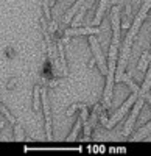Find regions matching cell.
Returning a JSON list of instances; mask_svg holds the SVG:
<instances>
[{
	"label": "cell",
	"instance_id": "9",
	"mask_svg": "<svg viewBox=\"0 0 151 156\" xmlns=\"http://www.w3.org/2000/svg\"><path fill=\"white\" fill-rule=\"evenodd\" d=\"M149 89H151V56H149V62H148V70H146V75H145V81L139 90V95L143 97L145 94L149 92Z\"/></svg>",
	"mask_w": 151,
	"mask_h": 156
},
{
	"label": "cell",
	"instance_id": "17",
	"mask_svg": "<svg viewBox=\"0 0 151 156\" xmlns=\"http://www.w3.org/2000/svg\"><path fill=\"white\" fill-rule=\"evenodd\" d=\"M16 140H19V142H22V140H25V136H23V128L19 125V123H16Z\"/></svg>",
	"mask_w": 151,
	"mask_h": 156
},
{
	"label": "cell",
	"instance_id": "20",
	"mask_svg": "<svg viewBox=\"0 0 151 156\" xmlns=\"http://www.w3.org/2000/svg\"><path fill=\"white\" fill-rule=\"evenodd\" d=\"M86 106V103H80V105H72L69 109H67V115H72L77 109H81V108H84Z\"/></svg>",
	"mask_w": 151,
	"mask_h": 156
},
{
	"label": "cell",
	"instance_id": "10",
	"mask_svg": "<svg viewBox=\"0 0 151 156\" xmlns=\"http://www.w3.org/2000/svg\"><path fill=\"white\" fill-rule=\"evenodd\" d=\"M84 2H86V0H78L77 3H73V5H72V8L67 11V14L64 16V23H69V22H72V19L75 17V14H77V12L80 11V8L84 5Z\"/></svg>",
	"mask_w": 151,
	"mask_h": 156
},
{
	"label": "cell",
	"instance_id": "21",
	"mask_svg": "<svg viewBox=\"0 0 151 156\" xmlns=\"http://www.w3.org/2000/svg\"><path fill=\"white\" fill-rule=\"evenodd\" d=\"M98 120L101 122V125H103V126H106V123H108V117H106V114H105L103 111L98 114Z\"/></svg>",
	"mask_w": 151,
	"mask_h": 156
},
{
	"label": "cell",
	"instance_id": "15",
	"mask_svg": "<svg viewBox=\"0 0 151 156\" xmlns=\"http://www.w3.org/2000/svg\"><path fill=\"white\" fill-rule=\"evenodd\" d=\"M39 94H41V87H39V84H36L34 90H33V111H39V103L42 101Z\"/></svg>",
	"mask_w": 151,
	"mask_h": 156
},
{
	"label": "cell",
	"instance_id": "14",
	"mask_svg": "<svg viewBox=\"0 0 151 156\" xmlns=\"http://www.w3.org/2000/svg\"><path fill=\"white\" fill-rule=\"evenodd\" d=\"M81 125H83V120H81V117L77 120V123H75V126H73V129H72V133L67 136V142H73V140H77V137H78V133H80V128H81Z\"/></svg>",
	"mask_w": 151,
	"mask_h": 156
},
{
	"label": "cell",
	"instance_id": "3",
	"mask_svg": "<svg viewBox=\"0 0 151 156\" xmlns=\"http://www.w3.org/2000/svg\"><path fill=\"white\" fill-rule=\"evenodd\" d=\"M137 98H139V92H134V90H132V94L129 95V98L126 100V101H125L123 103V105L120 106V109H117L114 114H112V117H111V119H108V123H106V128H114L122 119H123V115L125 114H126L131 108H132V105H134V101L137 100Z\"/></svg>",
	"mask_w": 151,
	"mask_h": 156
},
{
	"label": "cell",
	"instance_id": "8",
	"mask_svg": "<svg viewBox=\"0 0 151 156\" xmlns=\"http://www.w3.org/2000/svg\"><path fill=\"white\" fill-rule=\"evenodd\" d=\"M100 28L98 27H72L64 30L66 37H72V36H83V34H98Z\"/></svg>",
	"mask_w": 151,
	"mask_h": 156
},
{
	"label": "cell",
	"instance_id": "5",
	"mask_svg": "<svg viewBox=\"0 0 151 156\" xmlns=\"http://www.w3.org/2000/svg\"><path fill=\"white\" fill-rule=\"evenodd\" d=\"M89 42H91V45H92V51H94V56H95V61H97V64H98V67H100V70H101V73H108V66H106V61H105V56H103V51H101V48H100V45H98V41H97V37L95 36H89Z\"/></svg>",
	"mask_w": 151,
	"mask_h": 156
},
{
	"label": "cell",
	"instance_id": "2",
	"mask_svg": "<svg viewBox=\"0 0 151 156\" xmlns=\"http://www.w3.org/2000/svg\"><path fill=\"white\" fill-rule=\"evenodd\" d=\"M149 8H151V0H145L143 5H142V8H140V11H139V14L136 16V19H134V22H132V25H131V28H129V31H128V34H126V39H125L123 45H126V47H131V45H132L134 37H136L137 31H139L142 22L146 19V14H148Z\"/></svg>",
	"mask_w": 151,
	"mask_h": 156
},
{
	"label": "cell",
	"instance_id": "6",
	"mask_svg": "<svg viewBox=\"0 0 151 156\" xmlns=\"http://www.w3.org/2000/svg\"><path fill=\"white\" fill-rule=\"evenodd\" d=\"M41 100H42V108L45 115V131L47 139H52V115H50V106H48V97H47V89H41Z\"/></svg>",
	"mask_w": 151,
	"mask_h": 156
},
{
	"label": "cell",
	"instance_id": "7",
	"mask_svg": "<svg viewBox=\"0 0 151 156\" xmlns=\"http://www.w3.org/2000/svg\"><path fill=\"white\" fill-rule=\"evenodd\" d=\"M111 22H112V30H114V34H112V42L120 45V6H114L111 12Z\"/></svg>",
	"mask_w": 151,
	"mask_h": 156
},
{
	"label": "cell",
	"instance_id": "12",
	"mask_svg": "<svg viewBox=\"0 0 151 156\" xmlns=\"http://www.w3.org/2000/svg\"><path fill=\"white\" fill-rule=\"evenodd\" d=\"M108 3H109V0H101V2H100L98 9H97V12H95V19H94V22H92L94 27H98V25H100V20H101V16H103V12H105Z\"/></svg>",
	"mask_w": 151,
	"mask_h": 156
},
{
	"label": "cell",
	"instance_id": "18",
	"mask_svg": "<svg viewBox=\"0 0 151 156\" xmlns=\"http://www.w3.org/2000/svg\"><path fill=\"white\" fill-rule=\"evenodd\" d=\"M42 8H44V12H45V19L47 20H52V12H50V3H48V0H44V2H42Z\"/></svg>",
	"mask_w": 151,
	"mask_h": 156
},
{
	"label": "cell",
	"instance_id": "19",
	"mask_svg": "<svg viewBox=\"0 0 151 156\" xmlns=\"http://www.w3.org/2000/svg\"><path fill=\"white\" fill-rule=\"evenodd\" d=\"M122 80H125V81H126V84H128V86H129V87L134 90V92H139V90H140V89H139V86H137V84H134V81L131 80V78H128V76H122Z\"/></svg>",
	"mask_w": 151,
	"mask_h": 156
},
{
	"label": "cell",
	"instance_id": "13",
	"mask_svg": "<svg viewBox=\"0 0 151 156\" xmlns=\"http://www.w3.org/2000/svg\"><path fill=\"white\" fill-rule=\"evenodd\" d=\"M149 133H151V122H148V123H146V125L140 129V131H137V133H136V136H132V137H131V140H132V142L143 140V139H145Z\"/></svg>",
	"mask_w": 151,
	"mask_h": 156
},
{
	"label": "cell",
	"instance_id": "4",
	"mask_svg": "<svg viewBox=\"0 0 151 156\" xmlns=\"http://www.w3.org/2000/svg\"><path fill=\"white\" fill-rule=\"evenodd\" d=\"M143 103H145V98L140 97V95H139V98L134 101L132 111H131L128 120H126V125H125V128H123V134H125V136H129V134H131L132 126H134V123H136V120H137V117H139V112H140V109L143 108Z\"/></svg>",
	"mask_w": 151,
	"mask_h": 156
},
{
	"label": "cell",
	"instance_id": "11",
	"mask_svg": "<svg viewBox=\"0 0 151 156\" xmlns=\"http://www.w3.org/2000/svg\"><path fill=\"white\" fill-rule=\"evenodd\" d=\"M56 47H58V55H59V62H61L62 73H64V76H67L69 72H67V61H66V55H64V45H62V42H58Z\"/></svg>",
	"mask_w": 151,
	"mask_h": 156
},
{
	"label": "cell",
	"instance_id": "1",
	"mask_svg": "<svg viewBox=\"0 0 151 156\" xmlns=\"http://www.w3.org/2000/svg\"><path fill=\"white\" fill-rule=\"evenodd\" d=\"M120 45L111 44L109 48V59H108V83H106V90H105V103L109 105L111 97H112V89H114V78H115V70H117V53H118Z\"/></svg>",
	"mask_w": 151,
	"mask_h": 156
},
{
	"label": "cell",
	"instance_id": "23",
	"mask_svg": "<svg viewBox=\"0 0 151 156\" xmlns=\"http://www.w3.org/2000/svg\"><path fill=\"white\" fill-rule=\"evenodd\" d=\"M143 98L149 103V106H151V95H149V94H145V95H143Z\"/></svg>",
	"mask_w": 151,
	"mask_h": 156
},
{
	"label": "cell",
	"instance_id": "16",
	"mask_svg": "<svg viewBox=\"0 0 151 156\" xmlns=\"http://www.w3.org/2000/svg\"><path fill=\"white\" fill-rule=\"evenodd\" d=\"M0 112H2V114L6 117V120H8V122H11V123H12V126L16 125V119H14V117H12V115L9 114V111H8V109L2 105V103H0Z\"/></svg>",
	"mask_w": 151,
	"mask_h": 156
},
{
	"label": "cell",
	"instance_id": "22",
	"mask_svg": "<svg viewBox=\"0 0 151 156\" xmlns=\"http://www.w3.org/2000/svg\"><path fill=\"white\" fill-rule=\"evenodd\" d=\"M55 30H56V23L52 20V22H50V31H52V34L55 33Z\"/></svg>",
	"mask_w": 151,
	"mask_h": 156
}]
</instances>
